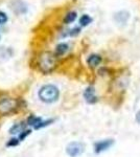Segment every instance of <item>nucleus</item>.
I'll return each instance as SVG.
<instances>
[{
  "mask_svg": "<svg viewBox=\"0 0 140 157\" xmlns=\"http://www.w3.org/2000/svg\"><path fill=\"white\" fill-rule=\"evenodd\" d=\"M112 145H113V140H111V139H107V140L99 141V143H97L94 148H95V152L99 153V152L105 151V150H107V149H109Z\"/></svg>",
  "mask_w": 140,
  "mask_h": 157,
  "instance_id": "obj_5",
  "label": "nucleus"
},
{
  "mask_svg": "<svg viewBox=\"0 0 140 157\" xmlns=\"http://www.w3.org/2000/svg\"><path fill=\"white\" fill-rule=\"evenodd\" d=\"M91 22H92V18H91L90 16H88V15H83L80 19V23L81 25H83V26H86V25H88L89 23H91Z\"/></svg>",
  "mask_w": 140,
  "mask_h": 157,
  "instance_id": "obj_13",
  "label": "nucleus"
},
{
  "mask_svg": "<svg viewBox=\"0 0 140 157\" xmlns=\"http://www.w3.org/2000/svg\"><path fill=\"white\" fill-rule=\"evenodd\" d=\"M67 50H68V45L65 44V43H61V44H59L57 46L55 56H63Z\"/></svg>",
  "mask_w": 140,
  "mask_h": 157,
  "instance_id": "obj_10",
  "label": "nucleus"
},
{
  "mask_svg": "<svg viewBox=\"0 0 140 157\" xmlns=\"http://www.w3.org/2000/svg\"><path fill=\"white\" fill-rule=\"evenodd\" d=\"M80 32H81V29H78V27H75V29H73L70 30L69 35H70V36H75V35L80 34Z\"/></svg>",
  "mask_w": 140,
  "mask_h": 157,
  "instance_id": "obj_15",
  "label": "nucleus"
},
{
  "mask_svg": "<svg viewBox=\"0 0 140 157\" xmlns=\"http://www.w3.org/2000/svg\"><path fill=\"white\" fill-rule=\"evenodd\" d=\"M88 64L90 65V67H96L99 65V63L101 62V57L98 55H91L87 60Z\"/></svg>",
  "mask_w": 140,
  "mask_h": 157,
  "instance_id": "obj_6",
  "label": "nucleus"
},
{
  "mask_svg": "<svg viewBox=\"0 0 140 157\" xmlns=\"http://www.w3.org/2000/svg\"><path fill=\"white\" fill-rule=\"evenodd\" d=\"M24 133H21V135H20V139H23L24 137H26L27 135H29L30 134V130H26V131H23Z\"/></svg>",
  "mask_w": 140,
  "mask_h": 157,
  "instance_id": "obj_17",
  "label": "nucleus"
},
{
  "mask_svg": "<svg viewBox=\"0 0 140 157\" xmlns=\"http://www.w3.org/2000/svg\"><path fill=\"white\" fill-rule=\"evenodd\" d=\"M130 14L128 12H120V13H117L115 15V20L117 22H121V23H126L127 20L129 19Z\"/></svg>",
  "mask_w": 140,
  "mask_h": 157,
  "instance_id": "obj_8",
  "label": "nucleus"
},
{
  "mask_svg": "<svg viewBox=\"0 0 140 157\" xmlns=\"http://www.w3.org/2000/svg\"><path fill=\"white\" fill-rule=\"evenodd\" d=\"M75 18H76V13L75 12H69L67 15H66L64 22L65 23H71V22L74 21Z\"/></svg>",
  "mask_w": 140,
  "mask_h": 157,
  "instance_id": "obj_12",
  "label": "nucleus"
},
{
  "mask_svg": "<svg viewBox=\"0 0 140 157\" xmlns=\"http://www.w3.org/2000/svg\"><path fill=\"white\" fill-rule=\"evenodd\" d=\"M136 121H137V123L140 124V111H138L136 114Z\"/></svg>",
  "mask_w": 140,
  "mask_h": 157,
  "instance_id": "obj_18",
  "label": "nucleus"
},
{
  "mask_svg": "<svg viewBox=\"0 0 140 157\" xmlns=\"http://www.w3.org/2000/svg\"><path fill=\"white\" fill-rule=\"evenodd\" d=\"M18 143H19V141H18V139L13 138V139H11V141H9V143H7L6 146H9V147H11V146H17Z\"/></svg>",
  "mask_w": 140,
  "mask_h": 157,
  "instance_id": "obj_16",
  "label": "nucleus"
},
{
  "mask_svg": "<svg viewBox=\"0 0 140 157\" xmlns=\"http://www.w3.org/2000/svg\"><path fill=\"white\" fill-rule=\"evenodd\" d=\"M25 128V125L23 123L21 124H17V125H14L13 127L11 128V130H9V133L11 134H17V133H21L23 132Z\"/></svg>",
  "mask_w": 140,
  "mask_h": 157,
  "instance_id": "obj_9",
  "label": "nucleus"
},
{
  "mask_svg": "<svg viewBox=\"0 0 140 157\" xmlns=\"http://www.w3.org/2000/svg\"><path fill=\"white\" fill-rule=\"evenodd\" d=\"M7 21V16L6 13L0 12V24H3Z\"/></svg>",
  "mask_w": 140,
  "mask_h": 157,
  "instance_id": "obj_14",
  "label": "nucleus"
},
{
  "mask_svg": "<svg viewBox=\"0 0 140 157\" xmlns=\"http://www.w3.org/2000/svg\"><path fill=\"white\" fill-rule=\"evenodd\" d=\"M60 92L59 89L53 85H45L39 90V98L44 103H53L59 98Z\"/></svg>",
  "mask_w": 140,
  "mask_h": 157,
  "instance_id": "obj_2",
  "label": "nucleus"
},
{
  "mask_svg": "<svg viewBox=\"0 0 140 157\" xmlns=\"http://www.w3.org/2000/svg\"><path fill=\"white\" fill-rule=\"evenodd\" d=\"M18 103L14 98H3L0 101V115H6L17 109Z\"/></svg>",
  "mask_w": 140,
  "mask_h": 157,
  "instance_id": "obj_3",
  "label": "nucleus"
},
{
  "mask_svg": "<svg viewBox=\"0 0 140 157\" xmlns=\"http://www.w3.org/2000/svg\"><path fill=\"white\" fill-rule=\"evenodd\" d=\"M85 98H86V101H87L88 103H94V102H96V97L94 95V91L93 89L91 87H89L86 89L85 91Z\"/></svg>",
  "mask_w": 140,
  "mask_h": 157,
  "instance_id": "obj_7",
  "label": "nucleus"
},
{
  "mask_svg": "<svg viewBox=\"0 0 140 157\" xmlns=\"http://www.w3.org/2000/svg\"><path fill=\"white\" fill-rule=\"evenodd\" d=\"M38 66L44 73L53 71V69L57 66V56L49 52H42L38 58Z\"/></svg>",
  "mask_w": 140,
  "mask_h": 157,
  "instance_id": "obj_1",
  "label": "nucleus"
},
{
  "mask_svg": "<svg viewBox=\"0 0 140 157\" xmlns=\"http://www.w3.org/2000/svg\"><path fill=\"white\" fill-rule=\"evenodd\" d=\"M41 121H42V120L40 117H37V116L32 115L30 117H28V120H27V125L34 126V127H36V126L39 125Z\"/></svg>",
  "mask_w": 140,
  "mask_h": 157,
  "instance_id": "obj_11",
  "label": "nucleus"
},
{
  "mask_svg": "<svg viewBox=\"0 0 140 157\" xmlns=\"http://www.w3.org/2000/svg\"><path fill=\"white\" fill-rule=\"evenodd\" d=\"M67 154L71 157H76L84 152V145L81 143H71L67 146Z\"/></svg>",
  "mask_w": 140,
  "mask_h": 157,
  "instance_id": "obj_4",
  "label": "nucleus"
}]
</instances>
